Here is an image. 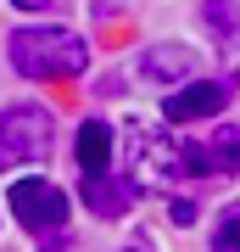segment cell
Segmentation results:
<instances>
[{"instance_id":"6da1fadb","label":"cell","mask_w":240,"mask_h":252,"mask_svg":"<svg viewBox=\"0 0 240 252\" xmlns=\"http://www.w3.org/2000/svg\"><path fill=\"white\" fill-rule=\"evenodd\" d=\"M89 45L67 28H17L11 34V67L28 79H79Z\"/></svg>"},{"instance_id":"7a4b0ae2","label":"cell","mask_w":240,"mask_h":252,"mask_svg":"<svg viewBox=\"0 0 240 252\" xmlns=\"http://www.w3.org/2000/svg\"><path fill=\"white\" fill-rule=\"evenodd\" d=\"M123 146H129L134 185L162 190V185L179 174V146H168V140H162V129H151V124H129V129H123Z\"/></svg>"},{"instance_id":"3957f363","label":"cell","mask_w":240,"mask_h":252,"mask_svg":"<svg viewBox=\"0 0 240 252\" xmlns=\"http://www.w3.org/2000/svg\"><path fill=\"white\" fill-rule=\"evenodd\" d=\"M51 152V118L39 107H11L0 112V168L11 162H34Z\"/></svg>"},{"instance_id":"277c9868","label":"cell","mask_w":240,"mask_h":252,"mask_svg":"<svg viewBox=\"0 0 240 252\" xmlns=\"http://www.w3.org/2000/svg\"><path fill=\"white\" fill-rule=\"evenodd\" d=\"M67 207L73 202L51 180H17V185H11V213H17L28 230H56L67 219Z\"/></svg>"},{"instance_id":"5b68a950","label":"cell","mask_w":240,"mask_h":252,"mask_svg":"<svg viewBox=\"0 0 240 252\" xmlns=\"http://www.w3.org/2000/svg\"><path fill=\"white\" fill-rule=\"evenodd\" d=\"M218 107H223V84L201 79V84H190V90H173L168 101H162V118H173V124H190V118H207V112H218Z\"/></svg>"},{"instance_id":"8992f818","label":"cell","mask_w":240,"mask_h":252,"mask_svg":"<svg viewBox=\"0 0 240 252\" xmlns=\"http://www.w3.org/2000/svg\"><path fill=\"white\" fill-rule=\"evenodd\" d=\"M79 162H84V174H107V162H112V129L101 124V118H89V124L79 129Z\"/></svg>"},{"instance_id":"52a82bcc","label":"cell","mask_w":240,"mask_h":252,"mask_svg":"<svg viewBox=\"0 0 240 252\" xmlns=\"http://www.w3.org/2000/svg\"><path fill=\"white\" fill-rule=\"evenodd\" d=\"M196 67V51L190 45H157L145 51V79H185Z\"/></svg>"},{"instance_id":"ba28073f","label":"cell","mask_w":240,"mask_h":252,"mask_svg":"<svg viewBox=\"0 0 240 252\" xmlns=\"http://www.w3.org/2000/svg\"><path fill=\"white\" fill-rule=\"evenodd\" d=\"M84 196H89V207H95L101 219H112V213H123V207H129V185H112V180H101V174H89Z\"/></svg>"},{"instance_id":"9c48e42d","label":"cell","mask_w":240,"mask_h":252,"mask_svg":"<svg viewBox=\"0 0 240 252\" xmlns=\"http://www.w3.org/2000/svg\"><path fill=\"white\" fill-rule=\"evenodd\" d=\"M207 162H213V174H240V129H218L207 140Z\"/></svg>"},{"instance_id":"30bf717a","label":"cell","mask_w":240,"mask_h":252,"mask_svg":"<svg viewBox=\"0 0 240 252\" xmlns=\"http://www.w3.org/2000/svg\"><path fill=\"white\" fill-rule=\"evenodd\" d=\"M213 252H240V213H229L213 235Z\"/></svg>"},{"instance_id":"8fae6325","label":"cell","mask_w":240,"mask_h":252,"mask_svg":"<svg viewBox=\"0 0 240 252\" xmlns=\"http://www.w3.org/2000/svg\"><path fill=\"white\" fill-rule=\"evenodd\" d=\"M11 6H23V11H39V6H45V0H11Z\"/></svg>"}]
</instances>
